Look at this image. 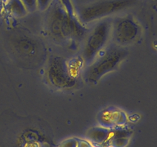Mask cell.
I'll use <instances>...</instances> for the list:
<instances>
[{"label":"cell","instance_id":"cell-1","mask_svg":"<svg viewBox=\"0 0 157 147\" xmlns=\"http://www.w3.org/2000/svg\"><path fill=\"white\" fill-rule=\"evenodd\" d=\"M46 28L49 36L61 44L78 43L88 34L83 23L76 16L70 14L60 0H53L48 9Z\"/></svg>","mask_w":157,"mask_h":147},{"label":"cell","instance_id":"cell-2","mask_svg":"<svg viewBox=\"0 0 157 147\" xmlns=\"http://www.w3.org/2000/svg\"><path fill=\"white\" fill-rule=\"evenodd\" d=\"M102 52L86 69L84 78L91 84L98 83L103 76L115 70L127 55L124 49L118 46L110 47Z\"/></svg>","mask_w":157,"mask_h":147},{"label":"cell","instance_id":"cell-3","mask_svg":"<svg viewBox=\"0 0 157 147\" xmlns=\"http://www.w3.org/2000/svg\"><path fill=\"white\" fill-rule=\"evenodd\" d=\"M111 20L105 19L98 21L84 39L82 58L86 66H89L104 51L110 40Z\"/></svg>","mask_w":157,"mask_h":147},{"label":"cell","instance_id":"cell-4","mask_svg":"<svg viewBox=\"0 0 157 147\" xmlns=\"http://www.w3.org/2000/svg\"><path fill=\"white\" fill-rule=\"evenodd\" d=\"M137 0H98L83 6L79 11L78 19L83 24L107 18L122 12L134 4Z\"/></svg>","mask_w":157,"mask_h":147},{"label":"cell","instance_id":"cell-5","mask_svg":"<svg viewBox=\"0 0 157 147\" xmlns=\"http://www.w3.org/2000/svg\"><path fill=\"white\" fill-rule=\"evenodd\" d=\"M47 78L52 87L58 89H71L77 85V78L71 71L68 61L56 56L48 62Z\"/></svg>","mask_w":157,"mask_h":147},{"label":"cell","instance_id":"cell-6","mask_svg":"<svg viewBox=\"0 0 157 147\" xmlns=\"http://www.w3.org/2000/svg\"><path fill=\"white\" fill-rule=\"evenodd\" d=\"M139 34V25L132 17L124 16L111 20L110 40L118 47L128 46L134 43Z\"/></svg>","mask_w":157,"mask_h":147},{"label":"cell","instance_id":"cell-7","mask_svg":"<svg viewBox=\"0 0 157 147\" xmlns=\"http://www.w3.org/2000/svg\"><path fill=\"white\" fill-rule=\"evenodd\" d=\"M110 128L101 127H94L91 128L87 132V138L93 143L101 145L108 143L110 136Z\"/></svg>","mask_w":157,"mask_h":147},{"label":"cell","instance_id":"cell-8","mask_svg":"<svg viewBox=\"0 0 157 147\" xmlns=\"http://www.w3.org/2000/svg\"><path fill=\"white\" fill-rule=\"evenodd\" d=\"M120 110H117L113 108H108L102 110L98 115V120L101 127L106 128H114L116 127L119 115Z\"/></svg>","mask_w":157,"mask_h":147},{"label":"cell","instance_id":"cell-9","mask_svg":"<svg viewBox=\"0 0 157 147\" xmlns=\"http://www.w3.org/2000/svg\"><path fill=\"white\" fill-rule=\"evenodd\" d=\"M7 10L13 17L21 18L28 13L21 0H9L7 5Z\"/></svg>","mask_w":157,"mask_h":147},{"label":"cell","instance_id":"cell-10","mask_svg":"<svg viewBox=\"0 0 157 147\" xmlns=\"http://www.w3.org/2000/svg\"><path fill=\"white\" fill-rule=\"evenodd\" d=\"M130 137H118L108 142L109 147H126L129 142Z\"/></svg>","mask_w":157,"mask_h":147},{"label":"cell","instance_id":"cell-11","mask_svg":"<svg viewBox=\"0 0 157 147\" xmlns=\"http://www.w3.org/2000/svg\"><path fill=\"white\" fill-rule=\"evenodd\" d=\"M25 7L26 8L28 13H33L37 9V1L36 0H21Z\"/></svg>","mask_w":157,"mask_h":147},{"label":"cell","instance_id":"cell-12","mask_svg":"<svg viewBox=\"0 0 157 147\" xmlns=\"http://www.w3.org/2000/svg\"><path fill=\"white\" fill-rule=\"evenodd\" d=\"M37 1V9L44 12L48 9V7L51 6L52 2L53 0H36Z\"/></svg>","mask_w":157,"mask_h":147},{"label":"cell","instance_id":"cell-13","mask_svg":"<svg viewBox=\"0 0 157 147\" xmlns=\"http://www.w3.org/2000/svg\"><path fill=\"white\" fill-rule=\"evenodd\" d=\"M77 145H78L77 138H70L61 142L58 147H77Z\"/></svg>","mask_w":157,"mask_h":147},{"label":"cell","instance_id":"cell-14","mask_svg":"<svg viewBox=\"0 0 157 147\" xmlns=\"http://www.w3.org/2000/svg\"><path fill=\"white\" fill-rule=\"evenodd\" d=\"M60 2L62 3V5L65 7V8L67 10V12H68L70 14L73 15V16H76L71 0H60Z\"/></svg>","mask_w":157,"mask_h":147},{"label":"cell","instance_id":"cell-15","mask_svg":"<svg viewBox=\"0 0 157 147\" xmlns=\"http://www.w3.org/2000/svg\"><path fill=\"white\" fill-rule=\"evenodd\" d=\"M77 147H94L90 142L85 140H79L78 139V145Z\"/></svg>","mask_w":157,"mask_h":147}]
</instances>
